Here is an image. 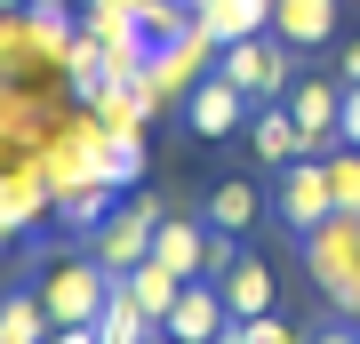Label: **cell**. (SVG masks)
<instances>
[{
	"instance_id": "11",
	"label": "cell",
	"mask_w": 360,
	"mask_h": 344,
	"mask_svg": "<svg viewBox=\"0 0 360 344\" xmlns=\"http://www.w3.org/2000/svg\"><path fill=\"white\" fill-rule=\"evenodd\" d=\"M272 32L288 49H328L336 40V0H272Z\"/></svg>"
},
{
	"instance_id": "19",
	"label": "cell",
	"mask_w": 360,
	"mask_h": 344,
	"mask_svg": "<svg viewBox=\"0 0 360 344\" xmlns=\"http://www.w3.org/2000/svg\"><path fill=\"white\" fill-rule=\"evenodd\" d=\"M120 281H129V296H136V305H144V320H160L168 305H176V288H184L176 272L160 265V256H144V265H136V272H120Z\"/></svg>"
},
{
	"instance_id": "10",
	"label": "cell",
	"mask_w": 360,
	"mask_h": 344,
	"mask_svg": "<svg viewBox=\"0 0 360 344\" xmlns=\"http://www.w3.org/2000/svg\"><path fill=\"white\" fill-rule=\"evenodd\" d=\"M248 89H232L224 72H208L193 96H184V120H193V136H232V128H240V113H248Z\"/></svg>"
},
{
	"instance_id": "20",
	"label": "cell",
	"mask_w": 360,
	"mask_h": 344,
	"mask_svg": "<svg viewBox=\"0 0 360 344\" xmlns=\"http://www.w3.org/2000/svg\"><path fill=\"white\" fill-rule=\"evenodd\" d=\"M208 224H217V232H248V224H257V192H248L240 177L217 184V192H208Z\"/></svg>"
},
{
	"instance_id": "17",
	"label": "cell",
	"mask_w": 360,
	"mask_h": 344,
	"mask_svg": "<svg viewBox=\"0 0 360 344\" xmlns=\"http://www.w3.org/2000/svg\"><path fill=\"white\" fill-rule=\"evenodd\" d=\"M49 305H40V288H25V296H0V344H49Z\"/></svg>"
},
{
	"instance_id": "31",
	"label": "cell",
	"mask_w": 360,
	"mask_h": 344,
	"mask_svg": "<svg viewBox=\"0 0 360 344\" xmlns=\"http://www.w3.org/2000/svg\"><path fill=\"white\" fill-rule=\"evenodd\" d=\"M0 8H32V0H0Z\"/></svg>"
},
{
	"instance_id": "26",
	"label": "cell",
	"mask_w": 360,
	"mask_h": 344,
	"mask_svg": "<svg viewBox=\"0 0 360 344\" xmlns=\"http://www.w3.org/2000/svg\"><path fill=\"white\" fill-rule=\"evenodd\" d=\"M336 312H345V320H360V265H352V281L336 288Z\"/></svg>"
},
{
	"instance_id": "21",
	"label": "cell",
	"mask_w": 360,
	"mask_h": 344,
	"mask_svg": "<svg viewBox=\"0 0 360 344\" xmlns=\"http://www.w3.org/2000/svg\"><path fill=\"white\" fill-rule=\"evenodd\" d=\"M328 192H336V208H352V217H360V153H352V144H336V153H328Z\"/></svg>"
},
{
	"instance_id": "2",
	"label": "cell",
	"mask_w": 360,
	"mask_h": 344,
	"mask_svg": "<svg viewBox=\"0 0 360 344\" xmlns=\"http://www.w3.org/2000/svg\"><path fill=\"white\" fill-rule=\"evenodd\" d=\"M217 72L232 89H248L257 104H281L296 89V64H288V40L281 32H248V40H224L217 49Z\"/></svg>"
},
{
	"instance_id": "1",
	"label": "cell",
	"mask_w": 360,
	"mask_h": 344,
	"mask_svg": "<svg viewBox=\"0 0 360 344\" xmlns=\"http://www.w3.org/2000/svg\"><path fill=\"white\" fill-rule=\"evenodd\" d=\"M40 305H49V320L56 329H89V320H104V305H112V272L96 265V256H49L40 265Z\"/></svg>"
},
{
	"instance_id": "4",
	"label": "cell",
	"mask_w": 360,
	"mask_h": 344,
	"mask_svg": "<svg viewBox=\"0 0 360 344\" xmlns=\"http://www.w3.org/2000/svg\"><path fill=\"white\" fill-rule=\"evenodd\" d=\"M144 72H153V96H160V104H184V96H193L200 80L217 72V40L200 32V16H193V32L160 40V49H144Z\"/></svg>"
},
{
	"instance_id": "16",
	"label": "cell",
	"mask_w": 360,
	"mask_h": 344,
	"mask_svg": "<svg viewBox=\"0 0 360 344\" xmlns=\"http://www.w3.org/2000/svg\"><path fill=\"white\" fill-rule=\"evenodd\" d=\"M49 217H56V224H65L72 241H80V232H96L104 217H112V184H56Z\"/></svg>"
},
{
	"instance_id": "12",
	"label": "cell",
	"mask_w": 360,
	"mask_h": 344,
	"mask_svg": "<svg viewBox=\"0 0 360 344\" xmlns=\"http://www.w3.org/2000/svg\"><path fill=\"white\" fill-rule=\"evenodd\" d=\"M193 16H200V32L217 49L224 40H248V32H272V0H200Z\"/></svg>"
},
{
	"instance_id": "24",
	"label": "cell",
	"mask_w": 360,
	"mask_h": 344,
	"mask_svg": "<svg viewBox=\"0 0 360 344\" xmlns=\"http://www.w3.org/2000/svg\"><path fill=\"white\" fill-rule=\"evenodd\" d=\"M336 144H352V153H360V80L345 89V104H336Z\"/></svg>"
},
{
	"instance_id": "27",
	"label": "cell",
	"mask_w": 360,
	"mask_h": 344,
	"mask_svg": "<svg viewBox=\"0 0 360 344\" xmlns=\"http://www.w3.org/2000/svg\"><path fill=\"white\" fill-rule=\"evenodd\" d=\"M16 232H25V224H16V208H8V192H0V248H16Z\"/></svg>"
},
{
	"instance_id": "28",
	"label": "cell",
	"mask_w": 360,
	"mask_h": 344,
	"mask_svg": "<svg viewBox=\"0 0 360 344\" xmlns=\"http://www.w3.org/2000/svg\"><path fill=\"white\" fill-rule=\"evenodd\" d=\"M49 344H96V320L89 329H49Z\"/></svg>"
},
{
	"instance_id": "13",
	"label": "cell",
	"mask_w": 360,
	"mask_h": 344,
	"mask_svg": "<svg viewBox=\"0 0 360 344\" xmlns=\"http://www.w3.org/2000/svg\"><path fill=\"white\" fill-rule=\"evenodd\" d=\"M217 296H224L232 320H257V312H272V272L257 265V256H232L224 281H217Z\"/></svg>"
},
{
	"instance_id": "29",
	"label": "cell",
	"mask_w": 360,
	"mask_h": 344,
	"mask_svg": "<svg viewBox=\"0 0 360 344\" xmlns=\"http://www.w3.org/2000/svg\"><path fill=\"white\" fill-rule=\"evenodd\" d=\"M312 344H360V336L352 329H328V336H312Z\"/></svg>"
},
{
	"instance_id": "6",
	"label": "cell",
	"mask_w": 360,
	"mask_h": 344,
	"mask_svg": "<svg viewBox=\"0 0 360 344\" xmlns=\"http://www.w3.org/2000/svg\"><path fill=\"white\" fill-rule=\"evenodd\" d=\"M296 113V136H304V160H328L336 153V104H345V80H296L281 96Z\"/></svg>"
},
{
	"instance_id": "5",
	"label": "cell",
	"mask_w": 360,
	"mask_h": 344,
	"mask_svg": "<svg viewBox=\"0 0 360 344\" xmlns=\"http://www.w3.org/2000/svg\"><path fill=\"white\" fill-rule=\"evenodd\" d=\"M352 265H360V217H352V208H328V217L304 232V272H312L321 296H336L352 281Z\"/></svg>"
},
{
	"instance_id": "25",
	"label": "cell",
	"mask_w": 360,
	"mask_h": 344,
	"mask_svg": "<svg viewBox=\"0 0 360 344\" xmlns=\"http://www.w3.org/2000/svg\"><path fill=\"white\" fill-rule=\"evenodd\" d=\"M336 80H345V89L360 80V40H345V49H336Z\"/></svg>"
},
{
	"instance_id": "22",
	"label": "cell",
	"mask_w": 360,
	"mask_h": 344,
	"mask_svg": "<svg viewBox=\"0 0 360 344\" xmlns=\"http://www.w3.org/2000/svg\"><path fill=\"white\" fill-rule=\"evenodd\" d=\"M144 177V128H112V184Z\"/></svg>"
},
{
	"instance_id": "3",
	"label": "cell",
	"mask_w": 360,
	"mask_h": 344,
	"mask_svg": "<svg viewBox=\"0 0 360 344\" xmlns=\"http://www.w3.org/2000/svg\"><path fill=\"white\" fill-rule=\"evenodd\" d=\"M160 217H168V208L153 200V192H144V200H129V208H112V217H104V224L89 232V256H96L104 272H112V281H120V272H136L144 256H153V232H160Z\"/></svg>"
},
{
	"instance_id": "30",
	"label": "cell",
	"mask_w": 360,
	"mask_h": 344,
	"mask_svg": "<svg viewBox=\"0 0 360 344\" xmlns=\"http://www.w3.org/2000/svg\"><path fill=\"white\" fill-rule=\"evenodd\" d=\"M217 344H240V329H224V336H217Z\"/></svg>"
},
{
	"instance_id": "8",
	"label": "cell",
	"mask_w": 360,
	"mask_h": 344,
	"mask_svg": "<svg viewBox=\"0 0 360 344\" xmlns=\"http://www.w3.org/2000/svg\"><path fill=\"white\" fill-rule=\"evenodd\" d=\"M153 256L176 281H208V265H217V224H193V217H160L153 232Z\"/></svg>"
},
{
	"instance_id": "7",
	"label": "cell",
	"mask_w": 360,
	"mask_h": 344,
	"mask_svg": "<svg viewBox=\"0 0 360 344\" xmlns=\"http://www.w3.org/2000/svg\"><path fill=\"white\" fill-rule=\"evenodd\" d=\"M160 329L176 336V344H217V336L232 329V312H224L217 281H184V288H176V305L160 312Z\"/></svg>"
},
{
	"instance_id": "15",
	"label": "cell",
	"mask_w": 360,
	"mask_h": 344,
	"mask_svg": "<svg viewBox=\"0 0 360 344\" xmlns=\"http://www.w3.org/2000/svg\"><path fill=\"white\" fill-rule=\"evenodd\" d=\"M248 144H257V160H264V168L304 160V136H296V113H288V104H264V113L248 120Z\"/></svg>"
},
{
	"instance_id": "18",
	"label": "cell",
	"mask_w": 360,
	"mask_h": 344,
	"mask_svg": "<svg viewBox=\"0 0 360 344\" xmlns=\"http://www.w3.org/2000/svg\"><path fill=\"white\" fill-rule=\"evenodd\" d=\"M80 32H89V40H104V49H144L136 16L120 8V0H80Z\"/></svg>"
},
{
	"instance_id": "9",
	"label": "cell",
	"mask_w": 360,
	"mask_h": 344,
	"mask_svg": "<svg viewBox=\"0 0 360 344\" xmlns=\"http://www.w3.org/2000/svg\"><path fill=\"white\" fill-rule=\"evenodd\" d=\"M336 208V192H328V160H288L281 168V217L296 224V232H312Z\"/></svg>"
},
{
	"instance_id": "14",
	"label": "cell",
	"mask_w": 360,
	"mask_h": 344,
	"mask_svg": "<svg viewBox=\"0 0 360 344\" xmlns=\"http://www.w3.org/2000/svg\"><path fill=\"white\" fill-rule=\"evenodd\" d=\"M25 32H32L40 64H65V56H72V40H80V16L65 8V0H32V8H25Z\"/></svg>"
},
{
	"instance_id": "23",
	"label": "cell",
	"mask_w": 360,
	"mask_h": 344,
	"mask_svg": "<svg viewBox=\"0 0 360 344\" xmlns=\"http://www.w3.org/2000/svg\"><path fill=\"white\" fill-rule=\"evenodd\" d=\"M232 329H240V344H304V336H296V329H288L281 312H257V320H232Z\"/></svg>"
}]
</instances>
